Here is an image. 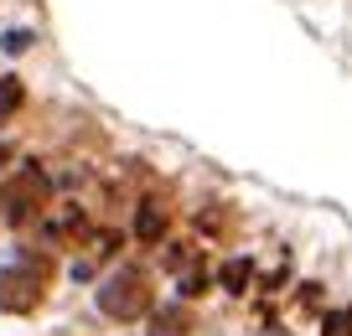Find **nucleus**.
I'll return each mask as SVG.
<instances>
[{"instance_id":"obj_1","label":"nucleus","mask_w":352,"mask_h":336,"mask_svg":"<svg viewBox=\"0 0 352 336\" xmlns=\"http://www.w3.org/2000/svg\"><path fill=\"white\" fill-rule=\"evenodd\" d=\"M99 311L109 321H140L151 311V280L140 269H120L99 284Z\"/></svg>"},{"instance_id":"obj_2","label":"nucleus","mask_w":352,"mask_h":336,"mask_svg":"<svg viewBox=\"0 0 352 336\" xmlns=\"http://www.w3.org/2000/svg\"><path fill=\"white\" fill-rule=\"evenodd\" d=\"M42 300V274H32V269H0V311H32V305Z\"/></svg>"},{"instance_id":"obj_3","label":"nucleus","mask_w":352,"mask_h":336,"mask_svg":"<svg viewBox=\"0 0 352 336\" xmlns=\"http://www.w3.org/2000/svg\"><path fill=\"white\" fill-rule=\"evenodd\" d=\"M42 202H47V176L36 171V166H26V171L16 176V186L6 192V217H11V223H26Z\"/></svg>"},{"instance_id":"obj_4","label":"nucleus","mask_w":352,"mask_h":336,"mask_svg":"<svg viewBox=\"0 0 352 336\" xmlns=\"http://www.w3.org/2000/svg\"><path fill=\"white\" fill-rule=\"evenodd\" d=\"M192 331V315L182 311V305H161V311H151V336H187Z\"/></svg>"},{"instance_id":"obj_5","label":"nucleus","mask_w":352,"mask_h":336,"mask_svg":"<svg viewBox=\"0 0 352 336\" xmlns=\"http://www.w3.org/2000/svg\"><path fill=\"white\" fill-rule=\"evenodd\" d=\"M135 233H140L145 243H155L166 233V212L161 207H140V217H135Z\"/></svg>"},{"instance_id":"obj_6","label":"nucleus","mask_w":352,"mask_h":336,"mask_svg":"<svg viewBox=\"0 0 352 336\" xmlns=\"http://www.w3.org/2000/svg\"><path fill=\"white\" fill-rule=\"evenodd\" d=\"M249 274H254V264H249V259H233V264H223V284H228L233 295H243V284H249Z\"/></svg>"},{"instance_id":"obj_7","label":"nucleus","mask_w":352,"mask_h":336,"mask_svg":"<svg viewBox=\"0 0 352 336\" xmlns=\"http://www.w3.org/2000/svg\"><path fill=\"white\" fill-rule=\"evenodd\" d=\"M16 104H21V83H16V78H0V109L11 114Z\"/></svg>"},{"instance_id":"obj_8","label":"nucleus","mask_w":352,"mask_h":336,"mask_svg":"<svg viewBox=\"0 0 352 336\" xmlns=\"http://www.w3.org/2000/svg\"><path fill=\"white\" fill-rule=\"evenodd\" d=\"M327 336H352V311H331L327 315Z\"/></svg>"},{"instance_id":"obj_9","label":"nucleus","mask_w":352,"mask_h":336,"mask_svg":"<svg viewBox=\"0 0 352 336\" xmlns=\"http://www.w3.org/2000/svg\"><path fill=\"white\" fill-rule=\"evenodd\" d=\"M0 47H6V52H26V47H32V32H6V36H0Z\"/></svg>"},{"instance_id":"obj_10","label":"nucleus","mask_w":352,"mask_h":336,"mask_svg":"<svg viewBox=\"0 0 352 336\" xmlns=\"http://www.w3.org/2000/svg\"><path fill=\"white\" fill-rule=\"evenodd\" d=\"M6 161H11V150H6V145H0V166H6Z\"/></svg>"},{"instance_id":"obj_11","label":"nucleus","mask_w":352,"mask_h":336,"mask_svg":"<svg viewBox=\"0 0 352 336\" xmlns=\"http://www.w3.org/2000/svg\"><path fill=\"white\" fill-rule=\"evenodd\" d=\"M270 336H285V331H280V326H270Z\"/></svg>"}]
</instances>
